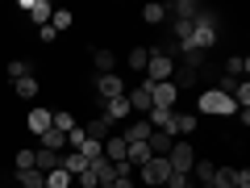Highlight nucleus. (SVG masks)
I'll return each instance as SVG.
<instances>
[{
	"mask_svg": "<svg viewBox=\"0 0 250 188\" xmlns=\"http://www.w3.org/2000/svg\"><path fill=\"white\" fill-rule=\"evenodd\" d=\"M171 75H175V46L150 50V59H146V80L150 84H167Z\"/></svg>",
	"mask_w": 250,
	"mask_h": 188,
	"instance_id": "nucleus-1",
	"label": "nucleus"
},
{
	"mask_svg": "<svg viewBox=\"0 0 250 188\" xmlns=\"http://www.w3.org/2000/svg\"><path fill=\"white\" fill-rule=\"evenodd\" d=\"M196 105H200V113H213V117H233L238 113L233 96H225V92H217V88H205L196 96Z\"/></svg>",
	"mask_w": 250,
	"mask_h": 188,
	"instance_id": "nucleus-2",
	"label": "nucleus"
},
{
	"mask_svg": "<svg viewBox=\"0 0 250 188\" xmlns=\"http://www.w3.org/2000/svg\"><path fill=\"white\" fill-rule=\"evenodd\" d=\"M134 180H138L142 188H163V184L171 180V163H167V159H150V163H142V167L134 171Z\"/></svg>",
	"mask_w": 250,
	"mask_h": 188,
	"instance_id": "nucleus-3",
	"label": "nucleus"
},
{
	"mask_svg": "<svg viewBox=\"0 0 250 188\" xmlns=\"http://www.w3.org/2000/svg\"><path fill=\"white\" fill-rule=\"evenodd\" d=\"M167 163H171V171H175V176H188V171H192V163H196V151H192L188 142H175V146H171V155H167Z\"/></svg>",
	"mask_w": 250,
	"mask_h": 188,
	"instance_id": "nucleus-4",
	"label": "nucleus"
},
{
	"mask_svg": "<svg viewBox=\"0 0 250 188\" xmlns=\"http://www.w3.org/2000/svg\"><path fill=\"white\" fill-rule=\"evenodd\" d=\"M125 100H129V109H134V113H150V109H154V100H150V80L134 84V88H125Z\"/></svg>",
	"mask_w": 250,
	"mask_h": 188,
	"instance_id": "nucleus-5",
	"label": "nucleus"
},
{
	"mask_svg": "<svg viewBox=\"0 0 250 188\" xmlns=\"http://www.w3.org/2000/svg\"><path fill=\"white\" fill-rule=\"evenodd\" d=\"M150 100H154V109H175V100H179V88L175 84H150Z\"/></svg>",
	"mask_w": 250,
	"mask_h": 188,
	"instance_id": "nucleus-6",
	"label": "nucleus"
},
{
	"mask_svg": "<svg viewBox=\"0 0 250 188\" xmlns=\"http://www.w3.org/2000/svg\"><path fill=\"white\" fill-rule=\"evenodd\" d=\"M96 96H100V100L125 96V80H117V75H96Z\"/></svg>",
	"mask_w": 250,
	"mask_h": 188,
	"instance_id": "nucleus-7",
	"label": "nucleus"
},
{
	"mask_svg": "<svg viewBox=\"0 0 250 188\" xmlns=\"http://www.w3.org/2000/svg\"><path fill=\"white\" fill-rule=\"evenodd\" d=\"M21 9L29 13V21H34L38 29H42V25H50V13H54V4H46V0H21Z\"/></svg>",
	"mask_w": 250,
	"mask_h": 188,
	"instance_id": "nucleus-8",
	"label": "nucleus"
},
{
	"mask_svg": "<svg viewBox=\"0 0 250 188\" xmlns=\"http://www.w3.org/2000/svg\"><path fill=\"white\" fill-rule=\"evenodd\" d=\"M196 125H200L196 113H175V117H171V130H167V134H171V138H175V134H179V138H192V134H196Z\"/></svg>",
	"mask_w": 250,
	"mask_h": 188,
	"instance_id": "nucleus-9",
	"label": "nucleus"
},
{
	"mask_svg": "<svg viewBox=\"0 0 250 188\" xmlns=\"http://www.w3.org/2000/svg\"><path fill=\"white\" fill-rule=\"evenodd\" d=\"M150 134H154V125L146 121V117H138V121H129V125L121 130V138H125V142H146Z\"/></svg>",
	"mask_w": 250,
	"mask_h": 188,
	"instance_id": "nucleus-10",
	"label": "nucleus"
},
{
	"mask_svg": "<svg viewBox=\"0 0 250 188\" xmlns=\"http://www.w3.org/2000/svg\"><path fill=\"white\" fill-rule=\"evenodd\" d=\"M50 117H54V109H29V117H25L29 134H38V138H42L46 130H50Z\"/></svg>",
	"mask_w": 250,
	"mask_h": 188,
	"instance_id": "nucleus-11",
	"label": "nucleus"
},
{
	"mask_svg": "<svg viewBox=\"0 0 250 188\" xmlns=\"http://www.w3.org/2000/svg\"><path fill=\"white\" fill-rule=\"evenodd\" d=\"M92 63H96V75H113V67H117L113 46H96V50H92Z\"/></svg>",
	"mask_w": 250,
	"mask_h": 188,
	"instance_id": "nucleus-12",
	"label": "nucleus"
},
{
	"mask_svg": "<svg viewBox=\"0 0 250 188\" xmlns=\"http://www.w3.org/2000/svg\"><path fill=\"white\" fill-rule=\"evenodd\" d=\"M146 146H150V155H154V159H167V155H171V146H175V138H171V134H163V130H154V134L146 138Z\"/></svg>",
	"mask_w": 250,
	"mask_h": 188,
	"instance_id": "nucleus-13",
	"label": "nucleus"
},
{
	"mask_svg": "<svg viewBox=\"0 0 250 188\" xmlns=\"http://www.w3.org/2000/svg\"><path fill=\"white\" fill-rule=\"evenodd\" d=\"M154 159V155H150V146H146V142H129V146H125V163H129V167H142V163H150Z\"/></svg>",
	"mask_w": 250,
	"mask_h": 188,
	"instance_id": "nucleus-14",
	"label": "nucleus"
},
{
	"mask_svg": "<svg viewBox=\"0 0 250 188\" xmlns=\"http://www.w3.org/2000/svg\"><path fill=\"white\" fill-rule=\"evenodd\" d=\"M129 113H134V109H129V100L117 96V100H104V113H100V117H108V121H125Z\"/></svg>",
	"mask_w": 250,
	"mask_h": 188,
	"instance_id": "nucleus-15",
	"label": "nucleus"
},
{
	"mask_svg": "<svg viewBox=\"0 0 250 188\" xmlns=\"http://www.w3.org/2000/svg\"><path fill=\"white\" fill-rule=\"evenodd\" d=\"M59 167H62V171H67V176L75 180V176H80L83 167H88V159H83L80 151H67V155H62V163H59Z\"/></svg>",
	"mask_w": 250,
	"mask_h": 188,
	"instance_id": "nucleus-16",
	"label": "nucleus"
},
{
	"mask_svg": "<svg viewBox=\"0 0 250 188\" xmlns=\"http://www.w3.org/2000/svg\"><path fill=\"white\" fill-rule=\"evenodd\" d=\"M71 25H75V13L71 9H54L50 13V29H54V34H67Z\"/></svg>",
	"mask_w": 250,
	"mask_h": 188,
	"instance_id": "nucleus-17",
	"label": "nucleus"
},
{
	"mask_svg": "<svg viewBox=\"0 0 250 188\" xmlns=\"http://www.w3.org/2000/svg\"><path fill=\"white\" fill-rule=\"evenodd\" d=\"M38 88H42V80H34V75H25V80H13V92H17L21 100H34Z\"/></svg>",
	"mask_w": 250,
	"mask_h": 188,
	"instance_id": "nucleus-18",
	"label": "nucleus"
},
{
	"mask_svg": "<svg viewBox=\"0 0 250 188\" xmlns=\"http://www.w3.org/2000/svg\"><path fill=\"white\" fill-rule=\"evenodd\" d=\"M59 163H62V155H54V151H42V146H38V155H34V167L42 171V176H46V171H54Z\"/></svg>",
	"mask_w": 250,
	"mask_h": 188,
	"instance_id": "nucleus-19",
	"label": "nucleus"
},
{
	"mask_svg": "<svg viewBox=\"0 0 250 188\" xmlns=\"http://www.w3.org/2000/svg\"><path fill=\"white\" fill-rule=\"evenodd\" d=\"M13 180H17L21 188H46V176L38 167H29V171H13Z\"/></svg>",
	"mask_w": 250,
	"mask_h": 188,
	"instance_id": "nucleus-20",
	"label": "nucleus"
},
{
	"mask_svg": "<svg viewBox=\"0 0 250 188\" xmlns=\"http://www.w3.org/2000/svg\"><path fill=\"white\" fill-rule=\"evenodd\" d=\"M83 134H88L92 142H104L108 138V117H92V121L83 125Z\"/></svg>",
	"mask_w": 250,
	"mask_h": 188,
	"instance_id": "nucleus-21",
	"label": "nucleus"
},
{
	"mask_svg": "<svg viewBox=\"0 0 250 188\" xmlns=\"http://www.w3.org/2000/svg\"><path fill=\"white\" fill-rule=\"evenodd\" d=\"M246 71H250L246 54H229V59H225V75H229V80H238V75H246Z\"/></svg>",
	"mask_w": 250,
	"mask_h": 188,
	"instance_id": "nucleus-22",
	"label": "nucleus"
},
{
	"mask_svg": "<svg viewBox=\"0 0 250 188\" xmlns=\"http://www.w3.org/2000/svg\"><path fill=\"white\" fill-rule=\"evenodd\" d=\"M75 113H67V109H54V117H50V130H59V134H67V130H75Z\"/></svg>",
	"mask_w": 250,
	"mask_h": 188,
	"instance_id": "nucleus-23",
	"label": "nucleus"
},
{
	"mask_svg": "<svg viewBox=\"0 0 250 188\" xmlns=\"http://www.w3.org/2000/svg\"><path fill=\"white\" fill-rule=\"evenodd\" d=\"M42 151L62 155V151H67V134H59V130H46V134H42Z\"/></svg>",
	"mask_w": 250,
	"mask_h": 188,
	"instance_id": "nucleus-24",
	"label": "nucleus"
},
{
	"mask_svg": "<svg viewBox=\"0 0 250 188\" xmlns=\"http://www.w3.org/2000/svg\"><path fill=\"white\" fill-rule=\"evenodd\" d=\"M34 155H38V146H21V151L13 155V171H29L34 167Z\"/></svg>",
	"mask_w": 250,
	"mask_h": 188,
	"instance_id": "nucleus-25",
	"label": "nucleus"
},
{
	"mask_svg": "<svg viewBox=\"0 0 250 188\" xmlns=\"http://www.w3.org/2000/svg\"><path fill=\"white\" fill-rule=\"evenodd\" d=\"M163 17H167V4H142V21L146 25H159Z\"/></svg>",
	"mask_w": 250,
	"mask_h": 188,
	"instance_id": "nucleus-26",
	"label": "nucleus"
},
{
	"mask_svg": "<svg viewBox=\"0 0 250 188\" xmlns=\"http://www.w3.org/2000/svg\"><path fill=\"white\" fill-rule=\"evenodd\" d=\"M71 184H75V180L67 176V171H62V167H54V171H46V188H71Z\"/></svg>",
	"mask_w": 250,
	"mask_h": 188,
	"instance_id": "nucleus-27",
	"label": "nucleus"
},
{
	"mask_svg": "<svg viewBox=\"0 0 250 188\" xmlns=\"http://www.w3.org/2000/svg\"><path fill=\"white\" fill-rule=\"evenodd\" d=\"M146 59H150V46H134L129 50V67L134 71H146Z\"/></svg>",
	"mask_w": 250,
	"mask_h": 188,
	"instance_id": "nucleus-28",
	"label": "nucleus"
},
{
	"mask_svg": "<svg viewBox=\"0 0 250 188\" xmlns=\"http://www.w3.org/2000/svg\"><path fill=\"white\" fill-rule=\"evenodd\" d=\"M9 75H13V80H25V75H34V71H29L25 59H9Z\"/></svg>",
	"mask_w": 250,
	"mask_h": 188,
	"instance_id": "nucleus-29",
	"label": "nucleus"
},
{
	"mask_svg": "<svg viewBox=\"0 0 250 188\" xmlns=\"http://www.w3.org/2000/svg\"><path fill=\"white\" fill-rule=\"evenodd\" d=\"M75 184H80V188H96V184H100V180H96V176H92V167H83V171H80V176H75Z\"/></svg>",
	"mask_w": 250,
	"mask_h": 188,
	"instance_id": "nucleus-30",
	"label": "nucleus"
},
{
	"mask_svg": "<svg viewBox=\"0 0 250 188\" xmlns=\"http://www.w3.org/2000/svg\"><path fill=\"white\" fill-rule=\"evenodd\" d=\"M80 155H83V159H96V155H100V142H92V138H88V142L80 146Z\"/></svg>",
	"mask_w": 250,
	"mask_h": 188,
	"instance_id": "nucleus-31",
	"label": "nucleus"
},
{
	"mask_svg": "<svg viewBox=\"0 0 250 188\" xmlns=\"http://www.w3.org/2000/svg\"><path fill=\"white\" fill-rule=\"evenodd\" d=\"M38 42H46V46H50V42H59V34H54L50 25H42V29H38Z\"/></svg>",
	"mask_w": 250,
	"mask_h": 188,
	"instance_id": "nucleus-32",
	"label": "nucleus"
},
{
	"mask_svg": "<svg viewBox=\"0 0 250 188\" xmlns=\"http://www.w3.org/2000/svg\"><path fill=\"white\" fill-rule=\"evenodd\" d=\"M96 188H113V180H100V184H96Z\"/></svg>",
	"mask_w": 250,
	"mask_h": 188,
	"instance_id": "nucleus-33",
	"label": "nucleus"
},
{
	"mask_svg": "<svg viewBox=\"0 0 250 188\" xmlns=\"http://www.w3.org/2000/svg\"><path fill=\"white\" fill-rule=\"evenodd\" d=\"M163 188H167V184H163Z\"/></svg>",
	"mask_w": 250,
	"mask_h": 188,
	"instance_id": "nucleus-34",
	"label": "nucleus"
}]
</instances>
